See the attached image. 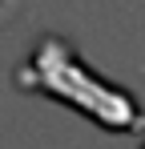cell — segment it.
Masks as SVG:
<instances>
[{
  "mask_svg": "<svg viewBox=\"0 0 145 149\" xmlns=\"http://www.w3.org/2000/svg\"><path fill=\"white\" fill-rule=\"evenodd\" d=\"M12 85L20 93H36V97L77 109L97 129H109V133H141L145 129L141 101L125 85H113L101 73H93L61 32H45L32 45V52L12 73Z\"/></svg>",
  "mask_w": 145,
  "mask_h": 149,
  "instance_id": "obj_1",
  "label": "cell"
},
{
  "mask_svg": "<svg viewBox=\"0 0 145 149\" xmlns=\"http://www.w3.org/2000/svg\"><path fill=\"white\" fill-rule=\"evenodd\" d=\"M141 149H145V145H141Z\"/></svg>",
  "mask_w": 145,
  "mask_h": 149,
  "instance_id": "obj_2",
  "label": "cell"
}]
</instances>
